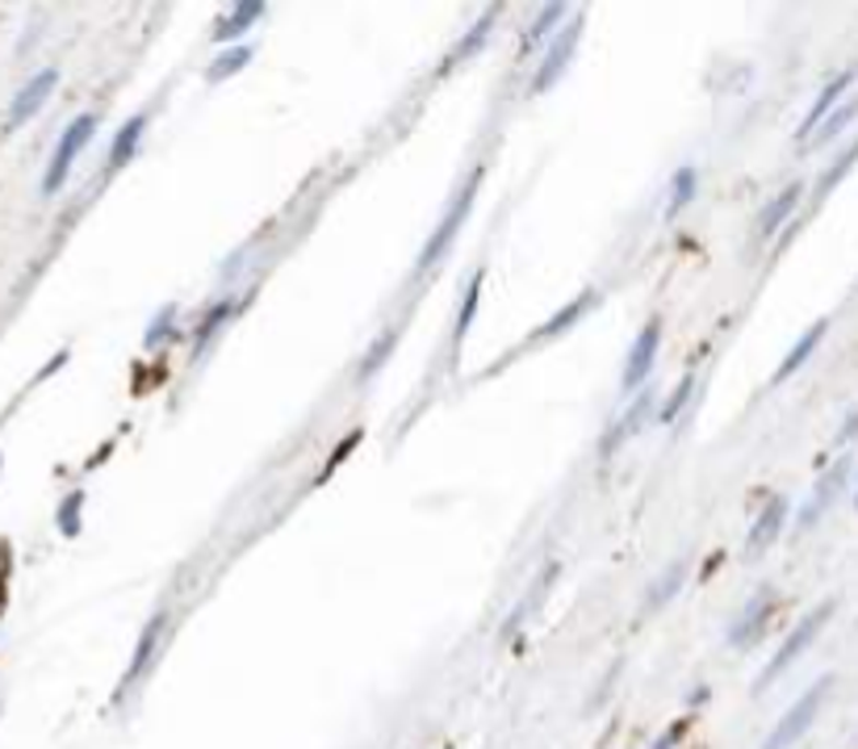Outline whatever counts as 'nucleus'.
Returning a JSON list of instances; mask_svg holds the SVG:
<instances>
[{"instance_id": "obj_29", "label": "nucleus", "mask_w": 858, "mask_h": 749, "mask_svg": "<svg viewBox=\"0 0 858 749\" xmlns=\"http://www.w3.org/2000/svg\"><path fill=\"white\" fill-rule=\"evenodd\" d=\"M855 117H858V96H850V101H842L834 114L821 122V130L812 135V142H816V147H830V142H834L837 135H842V130L855 122Z\"/></svg>"}, {"instance_id": "obj_10", "label": "nucleus", "mask_w": 858, "mask_h": 749, "mask_svg": "<svg viewBox=\"0 0 858 749\" xmlns=\"http://www.w3.org/2000/svg\"><path fill=\"white\" fill-rule=\"evenodd\" d=\"M770 603H775V595H770V586H763L745 608L733 615V624H729V633H724V641L729 645H738V649H745V645H754V636L766 629V615H770Z\"/></svg>"}, {"instance_id": "obj_30", "label": "nucleus", "mask_w": 858, "mask_h": 749, "mask_svg": "<svg viewBox=\"0 0 858 749\" xmlns=\"http://www.w3.org/2000/svg\"><path fill=\"white\" fill-rule=\"evenodd\" d=\"M692 390H695V373H683L679 377V385L670 390V399L658 406V423H662V427H670V423L683 415V406L692 402Z\"/></svg>"}, {"instance_id": "obj_14", "label": "nucleus", "mask_w": 858, "mask_h": 749, "mask_svg": "<svg viewBox=\"0 0 858 749\" xmlns=\"http://www.w3.org/2000/svg\"><path fill=\"white\" fill-rule=\"evenodd\" d=\"M573 18V9L570 4H545V9H541V13H536V18H532V25H527L524 30V38H520V55H532V50L541 47V43H545L548 34H553V38H557V34H561V30H566V22H570Z\"/></svg>"}, {"instance_id": "obj_12", "label": "nucleus", "mask_w": 858, "mask_h": 749, "mask_svg": "<svg viewBox=\"0 0 858 749\" xmlns=\"http://www.w3.org/2000/svg\"><path fill=\"white\" fill-rule=\"evenodd\" d=\"M264 18H268V4H264V0H243V4H235L231 13H222V18H218L215 43L218 47H227V43L239 47V38H243V34H247L256 22H264Z\"/></svg>"}, {"instance_id": "obj_4", "label": "nucleus", "mask_w": 858, "mask_h": 749, "mask_svg": "<svg viewBox=\"0 0 858 749\" xmlns=\"http://www.w3.org/2000/svg\"><path fill=\"white\" fill-rule=\"evenodd\" d=\"M825 691H830V679H816L800 695V700L791 703L784 712V721L770 728V737L763 741V749H791L804 733L812 728V721H816V712H821V703H825Z\"/></svg>"}, {"instance_id": "obj_20", "label": "nucleus", "mask_w": 858, "mask_h": 749, "mask_svg": "<svg viewBox=\"0 0 858 749\" xmlns=\"http://www.w3.org/2000/svg\"><path fill=\"white\" fill-rule=\"evenodd\" d=\"M143 135H147V114H135L118 135H114V142H109V172H118V168H126L135 155H139Z\"/></svg>"}, {"instance_id": "obj_13", "label": "nucleus", "mask_w": 858, "mask_h": 749, "mask_svg": "<svg viewBox=\"0 0 858 749\" xmlns=\"http://www.w3.org/2000/svg\"><path fill=\"white\" fill-rule=\"evenodd\" d=\"M804 188H809L804 181H791L784 193H775V197L766 201L763 218H758V243H766V239H775V234H779V227L791 218V210L804 201Z\"/></svg>"}, {"instance_id": "obj_22", "label": "nucleus", "mask_w": 858, "mask_h": 749, "mask_svg": "<svg viewBox=\"0 0 858 749\" xmlns=\"http://www.w3.org/2000/svg\"><path fill=\"white\" fill-rule=\"evenodd\" d=\"M235 310H239V302H235V298H231V293H227V298H218V302L210 306L206 314H201V323H197V331H193V348H197V352L206 348V344L215 339L218 331H222V327H227V323H231V319H235Z\"/></svg>"}, {"instance_id": "obj_11", "label": "nucleus", "mask_w": 858, "mask_h": 749, "mask_svg": "<svg viewBox=\"0 0 858 749\" xmlns=\"http://www.w3.org/2000/svg\"><path fill=\"white\" fill-rule=\"evenodd\" d=\"M846 473H850V461L842 457V461H837V465L830 469V473H825L821 482H816V491L809 494V503L800 507V519H796V532H809L812 523H816V519L825 516V507H830V503H834V498H837V491H842V482H846Z\"/></svg>"}, {"instance_id": "obj_18", "label": "nucleus", "mask_w": 858, "mask_h": 749, "mask_svg": "<svg viewBox=\"0 0 858 749\" xmlns=\"http://www.w3.org/2000/svg\"><path fill=\"white\" fill-rule=\"evenodd\" d=\"M164 624H167V611H155V615L147 620L143 636H139V645H135V657H130V670H126V687H130L135 679H143V670L155 661V649H160Z\"/></svg>"}, {"instance_id": "obj_28", "label": "nucleus", "mask_w": 858, "mask_h": 749, "mask_svg": "<svg viewBox=\"0 0 858 749\" xmlns=\"http://www.w3.org/2000/svg\"><path fill=\"white\" fill-rule=\"evenodd\" d=\"M176 319H181V306L167 302L164 310H155V319H151V327L143 331V348H160L167 339H176Z\"/></svg>"}, {"instance_id": "obj_17", "label": "nucleus", "mask_w": 858, "mask_h": 749, "mask_svg": "<svg viewBox=\"0 0 858 749\" xmlns=\"http://www.w3.org/2000/svg\"><path fill=\"white\" fill-rule=\"evenodd\" d=\"M595 302H599V289H582V293H578V298H573V302L566 306V310H557V314L548 319L545 327L532 331V335H527V344H545V339H553V335L570 331L573 323H578V319H582V314H587V310H591Z\"/></svg>"}, {"instance_id": "obj_21", "label": "nucleus", "mask_w": 858, "mask_h": 749, "mask_svg": "<svg viewBox=\"0 0 858 749\" xmlns=\"http://www.w3.org/2000/svg\"><path fill=\"white\" fill-rule=\"evenodd\" d=\"M256 59V47L252 43H239V47H227L222 55L210 59V68H206V84H222V80H231L239 71L247 68Z\"/></svg>"}, {"instance_id": "obj_8", "label": "nucleus", "mask_w": 858, "mask_h": 749, "mask_svg": "<svg viewBox=\"0 0 858 749\" xmlns=\"http://www.w3.org/2000/svg\"><path fill=\"white\" fill-rule=\"evenodd\" d=\"M855 76H858L855 68L837 71L834 80H830V84L821 89V96L812 101V110H809V114H804V122H800V130H796V142H812V135L821 130V122H825V117H830V114H834V110H837V105H842V96H846V89L855 84Z\"/></svg>"}, {"instance_id": "obj_27", "label": "nucleus", "mask_w": 858, "mask_h": 749, "mask_svg": "<svg viewBox=\"0 0 858 749\" xmlns=\"http://www.w3.org/2000/svg\"><path fill=\"white\" fill-rule=\"evenodd\" d=\"M855 160H858V139L850 142V147H846L842 155H837V164H830L825 172H821V181H816V193H812V201H816V206H821V201H825V197L834 193L837 181H842V176H846V172L855 168Z\"/></svg>"}, {"instance_id": "obj_15", "label": "nucleus", "mask_w": 858, "mask_h": 749, "mask_svg": "<svg viewBox=\"0 0 858 749\" xmlns=\"http://www.w3.org/2000/svg\"><path fill=\"white\" fill-rule=\"evenodd\" d=\"M482 281H486V268H474V277H469L465 293H461V306H456L453 339H449V348H453V365H456V356H461V344H465V335H469V327H474L477 302H482Z\"/></svg>"}, {"instance_id": "obj_34", "label": "nucleus", "mask_w": 858, "mask_h": 749, "mask_svg": "<svg viewBox=\"0 0 858 749\" xmlns=\"http://www.w3.org/2000/svg\"><path fill=\"white\" fill-rule=\"evenodd\" d=\"M683 728H687V725H674V733H670V737H662V741H658L653 749H674V741L683 737Z\"/></svg>"}, {"instance_id": "obj_33", "label": "nucleus", "mask_w": 858, "mask_h": 749, "mask_svg": "<svg viewBox=\"0 0 858 749\" xmlns=\"http://www.w3.org/2000/svg\"><path fill=\"white\" fill-rule=\"evenodd\" d=\"M850 436H858V411H855V415H850V419H846V427L837 431V445H846Z\"/></svg>"}, {"instance_id": "obj_25", "label": "nucleus", "mask_w": 858, "mask_h": 749, "mask_svg": "<svg viewBox=\"0 0 858 749\" xmlns=\"http://www.w3.org/2000/svg\"><path fill=\"white\" fill-rule=\"evenodd\" d=\"M398 339H403V327H385L382 335L373 339V348L364 352V360H360V369H357V381L378 377V369H382L385 360H390V352L398 348Z\"/></svg>"}, {"instance_id": "obj_24", "label": "nucleus", "mask_w": 858, "mask_h": 749, "mask_svg": "<svg viewBox=\"0 0 858 749\" xmlns=\"http://www.w3.org/2000/svg\"><path fill=\"white\" fill-rule=\"evenodd\" d=\"M649 411H653V390H641V394H637V402H633V406H628V411L621 415L616 431L603 440V452H612V448L621 445L624 436H637V431L645 427V419H649Z\"/></svg>"}, {"instance_id": "obj_31", "label": "nucleus", "mask_w": 858, "mask_h": 749, "mask_svg": "<svg viewBox=\"0 0 858 749\" xmlns=\"http://www.w3.org/2000/svg\"><path fill=\"white\" fill-rule=\"evenodd\" d=\"M80 516H84V491H72L63 503H59V511H55L59 532H63V537H80Z\"/></svg>"}, {"instance_id": "obj_6", "label": "nucleus", "mask_w": 858, "mask_h": 749, "mask_svg": "<svg viewBox=\"0 0 858 749\" xmlns=\"http://www.w3.org/2000/svg\"><path fill=\"white\" fill-rule=\"evenodd\" d=\"M658 348H662V319H649L641 327V335L633 339V348H628V360H624V373H621V390L624 394H633V390H641L649 373H653V360H658Z\"/></svg>"}, {"instance_id": "obj_32", "label": "nucleus", "mask_w": 858, "mask_h": 749, "mask_svg": "<svg viewBox=\"0 0 858 749\" xmlns=\"http://www.w3.org/2000/svg\"><path fill=\"white\" fill-rule=\"evenodd\" d=\"M247 252H252V247H239L235 256L231 260H222V268H218V281L227 285V281H235L239 273H243V268H247Z\"/></svg>"}, {"instance_id": "obj_35", "label": "nucleus", "mask_w": 858, "mask_h": 749, "mask_svg": "<svg viewBox=\"0 0 858 749\" xmlns=\"http://www.w3.org/2000/svg\"><path fill=\"white\" fill-rule=\"evenodd\" d=\"M855 503H858V494H855Z\"/></svg>"}, {"instance_id": "obj_23", "label": "nucleus", "mask_w": 858, "mask_h": 749, "mask_svg": "<svg viewBox=\"0 0 858 749\" xmlns=\"http://www.w3.org/2000/svg\"><path fill=\"white\" fill-rule=\"evenodd\" d=\"M695 197H699V172H695V164H683L674 176H670L666 218H679V214L692 206Z\"/></svg>"}, {"instance_id": "obj_16", "label": "nucleus", "mask_w": 858, "mask_h": 749, "mask_svg": "<svg viewBox=\"0 0 858 749\" xmlns=\"http://www.w3.org/2000/svg\"><path fill=\"white\" fill-rule=\"evenodd\" d=\"M495 22H499V9L490 4V9H486V13H482V18H477V22L469 25V30L461 34V38H456V47L449 50V59H444V71H453L456 64H465V59H474L477 50L486 47V38H490V30H495Z\"/></svg>"}, {"instance_id": "obj_2", "label": "nucleus", "mask_w": 858, "mask_h": 749, "mask_svg": "<svg viewBox=\"0 0 858 749\" xmlns=\"http://www.w3.org/2000/svg\"><path fill=\"white\" fill-rule=\"evenodd\" d=\"M834 608H837L834 599H825V603H816V608H812L809 615L800 620V629H791V633H787V641H784V645H779V654L770 657V661H766V666H763V675L754 679V695H763L766 687H770V682L779 679V675H784L787 666H796V661H800V654H804V649H809L812 641L821 636V629H825V620L834 615Z\"/></svg>"}, {"instance_id": "obj_1", "label": "nucleus", "mask_w": 858, "mask_h": 749, "mask_svg": "<svg viewBox=\"0 0 858 749\" xmlns=\"http://www.w3.org/2000/svg\"><path fill=\"white\" fill-rule=\"evenodd\" d=\"M477 185H482V168H474V172L465 176V185L456 188L453 201H449L444 214H440V222L431 227L428 243H424V252H419V260H415V277L436 273V268H440V260L453 252L456 234H461V227H465V218H469V210H474V201H477Z\"/></svg>"}, {"instance_id": "obj_26", "label": "nucleus", "mask_w": 858, "mask_h": 749, "mask_svg": "<svg viewBox=\"0 0 858 749\" xmlns=\"http://www.w3.org/2000/svg\"><path fill=\"white\" fill-rule=\"evenodd\" d=\"M683 578H687V562H674V565H670V569H666V574L658 578V583L649 586V595H645V608H649V611H658V608H662V603H670V599L679 595V586H683Z\"/></svg>"}, {"instance_id": "obj_3", "label": "nucleus", "mask_w": 858, "mask_h": 749, "mask_svg": "<svg viewBox=\"0 0 858 749\" xmlns=\"http://www.w3.org/2000/svg\"><path fill=\"white\" fill-rule=\"evenodd\" d=\"M93 135H96V114H80L76 122L63 126V135H59V142H55V155H50L47 172H43V197H55L59 188L68 185L76 155L93 142Z\"/></svg>"}, {"instance_id": "obj_19", "label": "nucleus", "mask_w": 858, "mask_h": 749, "mask_svg": "<svg viewBox=\"0 0 858 749\" xmlns=\"http://www.w3.org/2000/svg\"><path fill=\"white\" fill-rule=\"evenodd\" d=\"M825 331H830V323H825V319H816V323H812V327L804 331V335H800L796 344H791V352L784 356V365L775 369V385H784L787 377L796 373L800 365H809V356H812L816 348H821V339H825Z\"/></svg>"}, {"instance_id": "obj_5", "label": "nucleus", "mask_w": 858, "mask_h": 749, "mask_svg": "<svg viewBox=\"0 0 858 749\" xmlns=\"http://www.w3.org/2000/svg\"><path fill=\"white\" fill-rule=\"evenodd\" d=\"M582 30H587V18L582 13H573L570 22H566V30L548 43V50H545V59L536 64V71H532V93H548L566 71H570V64H573V50H578V38H582Z\"/></svg>"}, {"instance_id": "obj_7", "label": "nucleus", "mask_w": 858, "mask_h": 749, "mask_svg": "<svg viewBox=\"0 0 858 749\" xmlns=\"http://www.w3.org/2000/svg\"><path fill=\"white\" fill-rule=\"evenodd\" d=\"M55 84H59V71L55 68H43L38 76H30L22 89H18V96H13V105H9V126H13V130L25 126L30 117L47 105V96L55 93Z\"/></svg>"}, {"instance_id": "obj_9", "label": "nucleus", "mask_w": 858, "mask_h": 749, "mask_svg": "<svg viewBox=\"0 0 858 749\" xmlns=\"http://www.w3.org/2000/svg\"><path fill=\"white\" fill-rule=\"evenodd\" d=\"M787 511H791L787 494H775L763 511H758L754 528H750V537H745V557H750V562H754L763 549H770V544L779 540V532H784V523H787Z\"/></svg>"}]
</instances>
